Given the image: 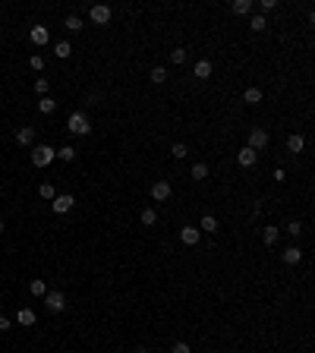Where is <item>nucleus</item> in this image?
<instances>
[{
  "mask_svg": "<svg viewBox=\"0 0 315 353\" xmlns=\"http://www.w3.org/2000/svg\"><path fill=\"white\" fill-rule=\"evenodd\" d=\"M66 130H70L73 136H89L91 133V123H89V117H85L82 110H73L70 120H66Z\"/></svg>",
  "mask_w": 315,
  "mask_h": 353,
  "instance_id": "nucleus-1",
  "label": "nucleus"
},
{
  "mask_svg": "<svg viewBox=\"0 0 315 353\" xmlns=\"http://www.w3.org/2000/svg\"><path fill=\"white\" fill-rule=\"evenodd\" d=\"M54 158H57V149H50V145H35L32 149V164L35 167H47Z\"/></svg>",
  "mask_w": 315,
  "mask_h": 353,
  "instance_id": "nucleus-2",
  "label": "nucleus"
},
{
  "mask_svg": "<svg viewBox=\"0 0 315 353\" xmlns=\"http://www.w3.org/2000/svg\"><path fill=\"white\" fill-rule=\"evenodd\" d=\"M268 142H271L268 130H262V126H255V130L249 133V145H246V149H252L255 154H259V151H265V149H268Z\"/></svg>",
  "mask_w": 315,
  "mask_h": 353,
  "instance_id": "nucleus-3",
  "label": "nucleus"
},
{
  "mask_svg": "<svg viewBox=\"0 0 315 353\" xmlns=\"http://www.w3.org/2000/svg\"><path fill=\"white\" fill-rule=\"evenodd\" d=\"M45 309H47V312H63V309H66V297L60 294V290H47V294H45Z\"/></svg>",
  "mask_w": 315,
  "mask_h": 353,
  "instance_id": "nucleus-4",
  "label": "nucleus"
},
{
  "mask_svg": "<svg viewBox=\"0 0 315 353\" xmlns=\"http://www.w3.org/2000/svg\"><path fill=\"white\" fill-rule=\"evenodd\" d=\"M89 19L95 22V25H107L110 22V6H104V3H95L89 10Z\"/></svg>",
  "mask_w": 315,
  "mask_h": 353,
  "instance_id": "nucleus-5",
  "label": "nucleus"
},
{
  "mask_svg": "<svg viewBox=\"0 0 315 353\" xmlns=\"http://www.w3.org/2000/svg\"><path fill=\"white\" fill-rule=\"evenodd\" d=\"M16 145H19V149L35 145V126H19V130H16Z\"/></svg>",
  "mask_w": 315,
  "mask_h": 353,
  "instance_id": "nucleus-6",
  "label": "nucleus"
},
{
  "mask_svg": "<svg viewBox=\"0 0 315 353\" xmlns=\"http://www.w3.org/2000/svg\"><path fill=\"white\" fill-rule=\"evenodd\" d=\"M199 240H202V230L192 227V224L180 230V243H183V246H199Z\"/></svg>",
  "mask_w": 315,
  "mask_h": 353,
  "instance_id": "nucleus-7",
  "label": "nucleus"
},
{
  "mask_svg": "<svg viewBox=\"0 0 315 353\" xmlns=\"http://www.w3.org/2000/svg\"><path fill=\"white\" fill-rule=\"evenodd\" d=\"M29 38H32V45H38V48H45L47 41H50V32H47V25H32V32H29Z\"/></svg>",
  "mask_w": 315,
  "mask_h": 353,
  "instance_id": "nucleus-8",
  "label": "nucleus"
},
{
  "mask_svg": "<svg viewBox=\"0 0 315 353\" xmlns=\"http://www.w3.org/2000/svg\"><path fill=\"white\" fill-rule=\"evenodd\" d=\"M170 193H174V189H170L167 180H158V183L151 186V199H155V202H167V199H170Z\"/></svg>",
  "mask_w": 315,
  "mask_h": 353,
  "instance_id": "nucleus-9",
  "label": "nucleus"
},
{
  "mask_svg": "<svg viewBox=\"0 0 315 353\" xmlns=\"http://www.w3.org/2000/svg\"><path fill=\"white\" fill-rule=\"evenodd\" d=\"M255 161H259V154H255L252 149H240V151H236V164H240V167H255Z\"/></svg>",
  "mask_w": 315,
  "mask_h": 353,
  "instance_id": "nucleus-10",
  "label": "nucleus"
},
{
  "mask_svg": "<svg viewBox=\"0 0 315 353\" xmlns=\"http://www.w3.org/2000/svg\"><path fill=\"white\" fill-rule=\"evenodd\" d=\"M73 205H76L73 196H54V211H57V214H66Z\"/></svg>",
  "mask_w": 315,
  "mask_h": 353,
  "instance_id": "nucleus-11",
  "label": "nucleus"
},
{
  "mask_svg": "<svg viewBox=\"0 0 315 353\" xmlns=\"http://www.w3.org/2000/svg\"><path fill=\"white\" fill-rule=\"evenodd\" d=\"M277 240H280V230L274 227V224H268V227L262 230V243H265V246H274Z\"/></svg>",
  "mask_w": 315,
  "mask_h": 353,
  "instance_id": "nucleus-12",
  "label": "nucleus"
},
{
  "mask_svg": "<svg viewBox=\"0 0 315 353\" xmlns=\"http://www.w3.org/2000/svg\"><path fill=\"white\" fill-rule=\"evenodd\" d=\"M303 149H306V139H303L300 133H293L290 139H287V151H290V154H300Z\"/></svg>",
  "mask_w": 315,
  "mask_h": 353,
  "instance_id": "nucleus-13",
  "label": "nucleus"
},
{
  "mask_svg": "<svg viewBox=\"0 0 315 353\" xmlns=\"http://www.w3.org/2000/svg\"><path fill=\"white\" fill-rule=\"evenodd\" d=\"M199 230L202 234H218V218L215 214H205V218L199 221Z\"/></svg>",
  "mask_w": 315,
  "mask_h": 353,
  "instance_id": "nucleus-14",
  "label": "nucleus"
},
{
  "mask_svg": "<svg viewBox=\"0 0 315 353\" xmlns=\"http://www.w3.org/2000/svg\"><path fill=\"white\" fill-rule=\"evenodd\" d=\"M252 6H255L252 0H233V3H230V10H233L236 16H249V13H252Z\"/></svg>",
  "mask_w": 315,
  "mask_h": 353,
  "instance_id": "nucleus-15",
  "label": "nucleus"
},
{
  "mask_svg": "<svg viewBox=\"0 0 315 353\" xmlns=\"http://www.w3.org/2000/svg\"><path fill=\"white\" fill-rule=\"evenodd\" d=\"M243 101H246V104H262V89H255V85H249V89H246L243 92Z\"/></svg>",
  "mask_w": 315,
  "mask_h": 353,
  "instance_id": "nucleus-16",
  "label": "nucleus"
},
{
  "mask_svg": "<svg viewBox=\"0 0 315 353\" xmlns=\"http://www.w3.org/2000/svg\"><path fill=\"white\" fill-rule=\"evenodd\" d=\"M284 262H287V265H300V262H303L300 246H287V249H284Z\"/></svg>",
  "mask_w": 315,
  "mask_h": 353,
  "instance_id": "nucleus-17",
  "label": "nucleus"
},
{
  "mask_svg": "<svg viewBox=\"0 0 315 353\" xmlns=\"http://www.w3.org/2000/svg\"><path fill=\"white\" fill-rule=\"evenodd\" d=\"M54 110H57V101H54V98H47V95H45V98L38 101V114L50 117V114H54Z\"/></svg>",
  "mask_w": 315,
  "mask_h": 353,
  "instance_id": "nucleus-18",
  "label": "nucleus"
},
{
  "mask_svg": "<svg viewBox=\"0 0 315 353\" xmlns=\"http://www.w3.org/2000/svg\"><path fill=\"white\" fill-rule=\"evenodd\" d=\"M211 70H215V66H211V60H199V63H195V79H208Z\"/></svg>",
  "mask_w": 315,
  "mask_h": 353,
  "instance_id": "nucleus-19",
  "label": "nucleus"
},
{
  "mask_svg": "<svg viewBox=\"0 0 315 353\" xmlns=\"http://www.w3.org/2000/svg\"><path fill=\"white\" fill-rule=\"evenodd\" d=\"M16 322L29 328V325H35V312H32V309H19V312H16Z\"/></svg>",
  "mask_w": 315,
  "mask_h": 353,
  "instance_id": "nucleus-20",
  "label": "nucleus"
},
{
  "mask_svg": "<svg viewBox=\"0 0 315 353\" xmlns=\"http://www.w3.org/2000/svg\"><path fill=\"white\" fill-rule=\"evenodd\" d=\"M29 294H32V297H45V294H47V284L41 281V278H35V281L29 284Z\"/></svg>",
  "mask_w": 315,
  "mask_h": 353,
  "instance_id": "nucleus-21",
  "label": "nucleus"
},
{
  "mask_svg": "<svg viewBox=\"0 0 315 353\" xmlns=\"http://www.w3.org/2000/svg\"><path fill=\"white\" fill-rule=\"evenodd\" d=\"M54 54L60 57V60H66V57L73 54V45H70V41H57V45H54Z\"/></svg>",
  "mask_w": 315,
  "mask_h": 353,
  "instance_id": "nucleus-22",
  "label": "nucleus"
},
{
  "mask_svg": "<svg viewBox=\"0 0 315 353\" xmlns=\"http://www.w3.org/2000/svg\"><path fill=\"white\" fill-rule=\"evenodd\" d=\"M148 79L155 82V85H161V82H167V66H155V70L148 73Z\"/></svg>",
  "mask_w": 315,
  "mask_h": 353,
  "instance_id": "nucleus-23",
  "label": "nucleus"
},
{
  "mask_svg": "<svg viewBox=\"0 0 315 353\" xmlns=\"http://www.w3.org/2000/svg\"><path fill=\"white\" fill-rule=\"evenodd\" d=\"M249 29H252V32H265V29H268V19H265L262 13L252 16V19H249Z\"/></svg>",
  "mask_w": 315,
  "mask_h": 353,
  "instance_id": "nucleus-24",
  "label": "nucleus"
},
{
  "mask_svg": "<svg viewBox=\"0 0 315 353\" xmlns=\"http://www.w3.org/2000/svg\"><path fill=\"white\" fill-rule=\"evenodd\" d=\"M170 63H174V66H183V63H186V48H174V50H170Z\"/></svg>",
  "mask_w": 315,
  "mask_h": 353,
  "instance_id": "nucleus-25",
  "label": "nucleus"
},
{
  "mask_svg": "<svg viewBox=\"0 0 315 353\" xmlns=\"http://www.w3.org/2000/svg\"><path fill=\"white\" fill-rule=\"evenodd\" d=\"M139 218H142V224H145V227H155V224H158V211H155V208H145Z\"/></svg>",
  "mask_w": 315,
  "mask_h": 353,
  "instance_id": "nucleus-26",
  "label": "nucleus"
},
{
  "mask_svg": "<svg viewBox=\"0 0 315 353\" xmlns=\"http://www.w3.org/2000/svg\"><path fill=\"white\" fill-rule=\"evenodd\" d=\"M192 177L195 180H205L208 177V164H205V161H195V164H192Z\"/></svg>",
  "mask_w": 315,
  "mask_h": 353,
  "instance_id": "nucleus-27",
  "label": "nucleus"
},
{
  "mask_svg": "<svg viewBox=\"0 0 315 353\" xmlns=\"http://www.w3.org/2000/svg\"><path fill=\"white\" fill-rule=\"evenodd\" d=\"M38 196H41V199H47V202H54V196H57V189H54V186H50V183H41V186H38Z\"/></svg>",
  "mask_w": 315,
  "mask_h": 353,
  "instance_id": "nucleus-28",
  "label": "nucleus"
},
{
  "mask_svg": "<svg viewBox=\"0 0 315 353\" xmlns=\"http://www.w3.org/2000/svg\"><path fill=\"white\" fill-rule=\"evenodd\" d=\"M57 158H60V161H73L76 149H73V145H63V149H57Z\"/></svg>",
  "mask_w": 315,
  "mask_h": 353,
  "instance_id": "nucleus-29",
  "label": "nucleus"
},
{
  "mask_svg": "<svg viewBox=\"0 0 315 353\" xmlns=\"http://www.w3.org/2000/svg\"><path fill=\"white\" fill-rule=\"evenodd\" d=\"M47 89H50V82H47V76H38V79H35V92L41 95V98H45V95H47Z\"/></svg>",
  "mask_w": 315,
  "mask_h": 353,
  "instance_id": "nucleus-30",
  "label": "nucleus"
},
{
  "mask_svg": "<svg viewBox=\"0 0 315 353\" xmlns=\"http://www.w3.org/2000/svg\"><path fill=\"white\" fill-rule=\"evenodd\" d=\"M170 154H174V158H186V154H189V149H186L183 142H174V145H170Z\"/></svg>",
  "mask_w": 315,
  "mask_h": 353,
  "instance_id": "nucleus-31",
  "label": "nucleus"
},
{
  "mask_svg": "<svg viewBox=\"0 0 315 353\" xmlns=\"http://www.w3.org/2000/svg\"><path fill=\"white\" fill-rule=\"evenodd\" d=\"M66 29H70V32H79V29H85V25H82L79 16H66Z\"/></svg>",
  "mask_w": 315,
  "mask_h": 353,
  "instance_id": "nucleus-32",
  "label": "nucleus"
},
{
  "mask_svg": "<svg viewBox=\"0 0 315 353\" xmlns=\"http://www.w3.org/2000/svg\"><path fill=\"white\" fill-rule=\"evenodd\" d=\"M29 66H32L35 73H41V70H45V57H41V54H35V57L29 60Z\"/></svg>",
  "mask_w": 315,
  "mask_h": 353,
  "instance_id": "nucleus-33",
  "label": "nucleus"
},
{
  "mask_svg": "<svg viewBox=\"0 0 315 353\" xmlns=\"http://www.w3.org/2000/svg\"><path fill=\"white\" fill-rule=\"evenodd\" d=\"M170 353H192V347H189L186 341H177L174 347H170Z\"/></svg>",
  "mask_w": 315,
  "mask_h": 353,
  "instance_id": "nucleus-34",
  "label": "nucleus"
},
{
  "mask_svg": "<svg viewBox=\"0 0 315 353\" xmlns=\"http://www.w3.org/2000/svg\"><path fill=\"white\" fill-rule=\"evenodd\" d=\"M259 10H262V16L271 13V10H277V0H262V3H259Z\"/></svg>",
  "mask_w": 315,
  "mask_h": 353,
  "instance_id": "nucleus-35",
  "label": "nucleus"
},
{
  "mask_svg": "<svg viewBox=\"0 0 315 353\" xmlns=\"http://www.w3.org/2000/svg\"><path fill=\"white\" fill-rule=\"evenodd\" d=\"M287 234H290V237H300V234H303V224H300V221H290V224H287Z\"/></svg>",
  "mask_w": 315,
  "mask_h": 353,
  "instance_id": "nucleus-36",
  "label": "nucleus"
},
{
  "mask_svg": "<svg viewBox=\"0 0 315 353\" xmlns=\"http://www.w3.org/2000/svg\"><path fill=\"white\" fill-rule=\"evenodd\" d=\"M274 180H277V183H284V180H287V174H284V167H277V170H274Z\"/></svg>",
  "mask_w": 315,
  "mask_h": 353,
  "instance_id": "nucleus-37",
  "label": "nucleus"
},
{
  "mask_svg": "<svg viewBox=\"0 0 315 353\" xmlns=\"http://www.w3.org/2000/svg\"><path fill=\"white\" fill-rule=\"evenodd\" d=\"M0 331H10V318L6 315H0Z\"/></svg>",
  "mask_w": 315,
  "mask_h": 353,
  "instance_id": "nucleus-38",
  "label": "nucleus"
},
{
  "mask_svg": "<svg viewBox=\"0 0 315 353\" xmlns=\"http://www.w3.org/2000/svg\"><path fill=\"white\" fill-rule=\"evenodd\" d=\"M3 227H6V224H3V218H0V234H3Z\"/></svg>",
  "mask_w": 315,
  "mask_h": 353,
  "instance_id": "nucleus-39",
  "label": "nucleus"
},
{
  "mask_svg": "<svg viewBox=\"0 0 315 353\" xmlns=\"http://www.w3.org/2000/svg\"><path fill=\"white\" fill-rule=\"evenodd\" d=\"M135 353H151V350H135Z\"/></svg>",
  "mask_w": 315,
  "mask_h": 353,
  "instance_id": "nucleus-40",
  "label": "nucleus"
}]
</instances>
